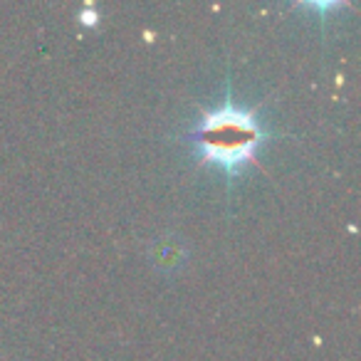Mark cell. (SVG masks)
Here are the masks:
<instances>
[{
    "label": "cell",
    "mask_w": 361,
    "mask_h": 361,
    "mask_svg": "<svg viewBox=\"0 0 361 361\" xmlns=\"http://www.w3.org/2000/svg\"><path fill=\"white\" fill-rule=\"evenodd\" d=\"M270 131L257 121V109H245L233 99L231 85L221 106L203 111L201 119L183 134L201 166H216L235 180L247 164L255 161L260 146L270 141Z\"/></svg>",
    "instance_id": "obj_1"
}]
</instances>
